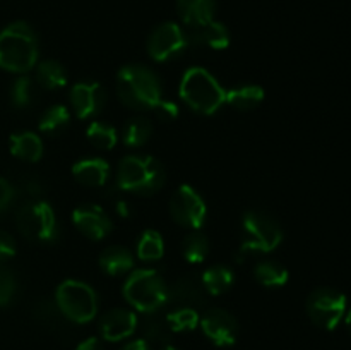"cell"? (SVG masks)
<instances>
[{
  "label": "cell",
  "mask_w": 351,
  "mask_h": 350,
  "mask_svg": "<svg viewBox=\"0 0 351 350\" xmlns=\"http://www.w3.org/2000/svg\"><path fill=\"white\" fill-rule=\"evenodd\" d=\"M10 153L16 158L24 161H38L43 156V143H41L40 136L29 130L24 132H17L10 137Z\"/></svg>",
  "instance_id": "21"
},
{
  "label": "cell",
  "mask_w": 351,
  "mask_h": 350,
  "mask_svg": "<svg viewBox=\"0 0 351 350\" xmlns=\"http://www.w3.org/2000/svg\"><path fill=\"white\" fill-rule=\"evenodd\" d=\"M117 95L132 110H153L161 100V82L151 69L125 65L117 74Z\"/></svg>",
  "instance_id": "2"
},
{
  "label": "cell",
  "mask_w": 351,
  "mask_h": 350,
  "mask_svg": "<svg viewBox=\"0 0 351 350\" xmlns=\"http://www.w3.org/2000/svg\"><path fill=\"white\" fill-rule=\"evenodd\" d=\"M170 213L178 225L199 230L206 222L208 208L204 199L191 185H180L170 199Z\"/></svg>",
  "instance_id": "11"
},
{
  "label": "cell",
  "mask_w": 351,
  "mask_h": 350,
  "mask_svg": "<svg viewBox=\"0 0 351 350\" xmlns=\"http://www.w3.org/2000/svg\"><path fill=\"white\" fill-rule=\"evenodd\" d=\"M10 98L17 108H26L34 102V82L27 75H21L12 82Z\"/></svg>",
  "instance_id": "32"
},
{
  "label": "cell",
  "mask_w": 351,
  "mask_h": 350,
  "mask_svg": "<svg viewBox=\"0 0 351 350\" xmlns=\"http://www.w3.org/2000/svg\"><path fill=\"white\" fill-rule=\"evenodd\" d=\"M171 292H173V297L177 299V302H180L182 305H187V307L204 304L206 294H208L199 275H185V277L178 278Z\"/></svg>",
  "instance_id": "20"
},
{
  "label": "cell",
  "mask_w": 351,
  "mask_h": 350,
  "mask_svg": "<svg viewBox=\"0 0 351 350\" xmlns=\"http://www.w3.org/2000/svg\"><path fill=\"white\" fill-rule=\"evenodd\" d=\"M38 38L27 23L17 21L0 31V67L14 74L31 71L38 62Z\"/></svg>",
  "instance_id": "1"
},
{
  "label": "cell",
  "mask_w": 351,
  "mask_h": 350,
  "mask_svg": "<svg viewBox=\"0 0 351 350\" xmlns=\"http://www.w3.org/2000/svg\"><path fill=\"white\" fill-rule=\"evenodd\" d=\"M345 325H346V329H348V333H350V335H351V309H350L348 312H346Z\"/></svg>",
  "instance_id": "40"
},
{
  "label": "cell",
  "mask_w": 351,
  "mask_h": 350,
  "mask_svg": "<svg viewBox=\"0 0 351 350\" xmlns=\"http://www.w3.org/2000/svg\"><path fill=\"white\" fill-rule=\"evenodd\" d=\"M36 81L45 89H60L67 84V72L57 60H43L36 67Z\"/></svg>",
  "instance_id": "25"
},
{
  "label": "cell",
  "mask_w": 351,
  "mask_h": 350,
  "mask_svg": "<svg viewBox=\"0 0 351 350\" xmlns=\"http://www.w3.org/2000/svg\"><path fill=\"white\" fill-rule=\"evenodd\" d=\"M165 168L149 154H129L123 158L117 172V184L122 191L139 196H151L165 184Z\"/></svg>",
  "instance_id": "3"
},
{
  "label": "cell",
  "mask_w": 351,
  "mask_h": 350,
  "mask_svg": "<svg viewBox=\"0 0 351 350\" xmlns=\"http://www.w3.org/2000/svg\"><path fill=\"white\" fill-rule=\"evenodd\" d=\"M153 112L156 113V117L160 120H173V119H177V115H178V106L175 105L173 102H170V100H163L161 98L160 102L156 103V105H154V108H153Z\"/></svg>",
  "instance_id": "35"
},
{
  "label": "cell",
  "mask_w": 351,
  "mask_h": 350,
  "mask_svg": "<svg viewBox=\"0 0 351 350\" xmlns=\"http://www.w3.org/2000/svg\"><path fill=\"white\" fill-rule=\"evenodd\" d=\"M189 45L185 30L175 23H163L147 38V54L156 62H170L180 57Z\"/></svg>",
  "instance_id": "10"
},
{
  "label": "cell",
  "mask_w": 351,
  "mask_h": 350,
  "mask_svg": "<svg viewBox=\"0 0 351 350\" xmlns=\"http://www.w3.org/2000/svg\"><path fill=\"white\" fill-rule=\"evenodd\" d=\"M106 103V91L99 82L82 81L71 89V105L79 119L98 115Z\"/></svg>",
  "instance_id": "13"
},
{
  "label": "cell",
  "mask_w": 351,
  "mask_h": 350,
  "mask_svg": "<svg viewBox=\"0 0 351 350\" xmlns=\"http://www.w3.org/2000/svg\"><path fill=\"white\" fill-rule=\"evenodd\" d=\"M161 350H178V349H177V347H173V345H165Z\"/></svg>",
  "instance_id": "41"
},
{
  "label": "cell",
  "mask_w": 351,
  "mask_h": 350,
  "mask_svg": "<svg viewBox=\"0 0 351 350\" xmlns=\"http://www.w3.org/2000/svg\"><path fill=\"white\" fill-rule=\"evenodd\" d=\"M144 329H146V335L154 340H167L168 333L171 331L170 326H168L167 323V318H165L163 321L156 318H151L149 321H146V328Z\"/></svg>",
  "instance_id": "34"
},
{
  "label": "cell",
  "mask_w": 351,
  "mask_h": 350,
  "mask_svg": "<svg viewBox=\"0 0 351 350\" xmlns=\"http://www.w3.org/2000/svg\"><path fill=\"white\" fill-rule=\"evenodd\" d=\"M55 305L69 321L86 325L98 312V295L84 281L65 280L55 292Z\"/></svg>",
  "instance_id": "6"
},
{
  "label": "cell",
  "mask_w": 351,
  "mask_h": 350,
  "mask_svg": "<svg viewBox=\"0 0 351 350\" xmlns=\"http://www.w3.org/2000/svg\"><path fill=\"white\" fill-rule=\"evenodd\" d=\"M165 254L163 237L156 230H146L137 242V256L143 261H158Z\"/></svg>",
  "instance_id": "29"
},
{
  "label": "cell",
  "mask_w": 351,
  "mask_h": 350,
  "mask_svg": "<svg viewBox=\"0 0 351 350\" xmlns=\"http://www.w3.org/2000/svg\"><path fill=\"white\" fill-rule=\"evenodd\" d=\"M199 321H201V318H199L197 311L194 307H187V305H182L167 316L168 326L175 333L192 331V329L197 328Z\"/></svg>",
  "instance_id": "31"
},
{
  "label": "cell",
  "mask_w": 351,
  "mask_h": 350,
  "mask_svg": "<svg viewBox=\"0 0 351 350\" xmlns=\"http://www.w3.org/2000/svg\"><path fill=\"white\" fill-rule=\"evenodd\" d=\"M72 175L86 187H101L108 180L110 167L101 158H86L72 167Z\"/></svg>",
  "instance_id": "17"
},
{
  "label": "cell",
  "mask_w": 351,
  "mask_h": 350,
  "mask_svg": "<svg viewBox=\"0 0 351 350\" xmlns=\"http://www.w3.org/2000/svg\"><path fill=\"white\" fill-rule=\"evenodd\" d=\"M75 350H103V343L98 336H89V338L82 340Z\"/></svg>",
  "instance_id": "38"
},
{
  "label": "cell",
  "mask_w": 351,
  "mask_h": 350,
  "mask_svg": "<svg viewBox=\"0 0 351 350\" xmlns=\"http://www.w3.org/2000/svg\"><path fill=\"white\" fill-rule=\"evenodd\" d=\"M189 38V43L197 45V47L211 48V50H223L230 45V31L219 21H209V23L199 24V26L187 27L185 30Z\"/></svg>",
  "instance_id": "16"
},
{
  "label": "cell",
  "mask_w": 351,
  "mask_h": 350,
  "mask_svg": "<svg viewBox=\"0 0 351 350\" xmlns=\"http://www.w3.org/2000/svg\"><path fill=\"white\" fill-rule=\"evenodd\" d=\"M14 198H16V189L12 187L10 182L0 177V213L5 211L10 205H12Z\"/></svg>",
  "instance_id": "37"
},
{
  "label": "cell",
  "mask_w": 351,
  "mask_h": 350,
  "mask_svg": "<svg viewBox=\"0 0 351 350\" xmlns=\"http://www.w3.org/2000/svg\"><path fill=\"white\" fill-rule=\"evenodd\" d=\"M137 329V316L130 309L115 307L99 319V333L106 342H122L130 338Z\"/></svg>",
  "instance_id": "15"
},
{
  "label": "cell",
  "mask_w": 351,
  "mask_h": 350,
  "mask_svg": "<svg viewBox=\"0 0 351 350\" xmlns=\"http://www.w3.org/2000/svg\"><path fill=\"white\" fill-rule=\"evenodd\" d=\"M209 240L199 230H192L185 235V239L182 240V254H184L185 261L192 264H199L208 257L209 254Z\"/></svg>",
  "instance_id": "26"
},
{
  "label": "cell",
  "mask_w": 351,
  "mask_h": 350,
  "mask_svg": "<svg viewBox=\"0 0 351 350\" xmlns=\"http://www.w3.org/2000/svg\"><path fill=\"white\" fill-rule=\"evenodd\" d=\"M16 223L19 232L31 242H53L58 235V222L53 208L45 201L26 202L17 211Z\"/></svg>",
  "instance_id": "8"
},
{
  "label": "cell",
  "mask_w": 351,
  "mask_h": 350,
  "mask_svg": "<svg viewBox=\"0 0 351 350\" xmlns=\"http://www.w3.org/2000/svg\"><path fill=\"white\" fill-rule=\"evenodd\" d=\"M153 132V126L144 117H134L129 122L123 126L122 130V141L125 146L129 148H139L147 143Z\"/></svg>",
  "instance_id": "27"
},
{
  "label": "cell",
  "mask_w": 351,
  "mask_h": 350,
  "mask_svg": "<svg viewBox=\"0 0 351 350\" xmlns=\"http://www.w3.org/2000/svg\"><path fill=\"white\" fill-rule=\"evenodd\" d=\"M283 242V230L280 223L264 211H247L242 218V244L243 254H266L278 249Z\"/></svg>",
  "instance_id": "7"
},
{
  "label": "cell",
  "mask_w": 351,
  "mask_h": 350,
  "mask_svg": "<svg viewBox=\"0 0 351 350\" xmlns=\"http://www.w3.org/2000/svg\"><path fill=\"white\" fill-rule=\"evenodd\" d=\"M120 350H151V347L144 338H137V340H130V342H127L125 345L120 347Z\"/></svg>",
  "instance_id": "39"
},
{
  "label": "cell",
  "mask_w": 351,
  "mask_h": 350,
  "mask_svg": "<svg viewBox=\"0 0 351 350\" xmlns=\"http://www.w3.org/2000/svg\"><path fill=\"white\" fill-rule=\"evenodd\" d=\"M254 277L259 281L263 287L267 288H280L287 285L288 281V270L283 264L276 263V261L264 259L256 264L254 268Z\"/></svg>",
  "instance_id": "24"
},
{
  "label": "cell",
  "mask_w": 351,
  "mask_h": 350,
  "mask_svg": "<svg viewBox=\"0 0 351 350\" xmlns=\"http://www.w3.org/2000/svg\"><path fill=\"white\" fill-rule=\"evenodd\" d=\"M180 98L201 115H213L226 102V91L215 75L202 67H192L180 81Z\"/></svg>",
  "instance_id": "4"
},
{
  "label": "cell",
  "mask_w": 351,
  "mask_h": 350,
  "mask_svg": "<svg viewBox=\"0 0 351 350\" xmlns=\"http://www.w3.org/2000/svg\"><path fill=\"white\" fill-rule=\"evenodd\" d=\"M177 10L187 27L215 19L216 0H177Z\"/></svg>",
  "instance_id": "18"
},
{
  "label": "cell",
  "mask_w": 351,
  "mask_h": 350,
  "mask_svg": "<svg viewBox=\"0 0 351 350\" xmlns=\"http://www.w3.org/2000/svg\"><path fill=\"white\" fill-rule=\"evenodd\" d=\"M17 283L14 275L7 268L0 266V305H7L14 299Z\"/></svg>",
  "instance_id": "33"
},
{
  "label": "cell",
  "mask_w": 351,
  "mask_h": 350,
  "mask_svg": "<svg viewBox=\"0 0 351 350\" xmlns=\"http://www.w3.org/2000/svg\"><path fill=\"white\" fill-rule=\"evenodd\" d=\"M71 122V113L64 105H53L43 112L40 119V130L45 134H58Z\"/></svg>",
  "instance_id": "28"
},
{
  "label": "cell",
  "mask_w": 351,
  "mask_h": 350,
  "mask_svg": "<svg viewBox=\"0 0 351 350\" xmlns=\"http://www.w3.org/2000/svg\"><path fill=\"white\" fill-rule=\"evenodd\" d=\"M346 312V295L336 288H315L307 299V314L315 326L335 329Z\"/></svg>",
  "instance_id": "9"
},
{
  "label": "cell",
  "mask_w": 351,
  "mask_h": 350,
  "mask_svg": "<svg viewBox=\"0 0 351 350\" xmlns=\"http://www.w3.org/2000/svg\"><path fill=\"white\" fill-rule=\"evenodd\" d=\"M72 222L79 232L91 240H101L112 232L113 223L103 208L96 205H81L72 211Z\"/></svg>",
  "instance_id": "14"
},
{
  "label": "cell",
  "mask_w": 351,
  "mask_h": 350,
  "mask_svg": "<svg viewBox=\"0 0 351 350\" xmlns=\"http://www.w3.org/2000/svg\"><path fill=\"white\" fill-rule=\"evenodd\" d=\"M206 338L216 347H232L239 338V323L225 309H209L199 321Z\"/></svg>",
  "instance_id": "12"
},
{
  "label": "cell",
  "mask_w": 351,
  "mask_h": 350,
  "mask_svg": "<svg viewBox=\"0 0 351 350\" xmlns=\"http://www.w3.org/2000/svg\"><path fill=\"white\" fill-rule=\"evenodd\" d=\"M16 256V240L10 233L0 230V263Z\"/></svg>",
  "instance_id": "36"
},
{
  "label": "cell",
  "mask_w": 351,
  "mask_h": 350,
  "mask_svg": "<svg viewBox=\"0 0 351 350\" xmlns=\"http://www.w3.org/2000/svg\"><path fill=\"white\" fill-rule=\"evenodd\" d=\"M123 297L136 311L154 314L170 299L163 277L154 270H136L123 283Z\"/></svg>",
  "instance_id": "5"
},
{
  "label": "cell",
  "mask_w": 351,
  "mask_h": 350,
  "mask_svg": "<svg viewBox=\"0 0 351 350\" xmlns=\"http://www.w3.org/2000/svg\"><path fill=\"white\" fill-rule=\"evenodd\" d=\"M86 136H88L89 143L95 148H98V150H112L117 144V141H119L115 127L103 122L89 124L88 130H86Z\"/></svg>",
  "instance_id": "30"
},
{
  "label": "cell",
  "mask_w": 351,
  "mask_h": 350,
  "mask_svg": "<svg viewBox=\"0 0 351 350\" xmlns=\"http://www.w3.org/2000/svg\"><path fill=\"white\" fill-rule=\"evenodd\" d=\"M264 102V89L257 84H243L226 91V103L240 112L257 108Z\"/></svg>",
  "instance_id": "22"
},
{
  "label": "cell",
  "mask_w": 351,
  "mask_h": 350,
  "mask_svg": "<svg viewBox=\"0 0 351 350\" xmlns=\"http://www.w3.org/2000/svg\"><path fill=\"white\" fill-rule=\"evenodd\" d=\"M99 268L110 277H120L134 268V256L122 246H110L99 254Z\"/></svg>",
  "instance_id": "19"
},
{
  "label": "cell",
  "mask_w": 351,
  "mask_h": 350,
  "mask_svg": "<svg viewBox=\"0 0 351 350\" xmlns=\"http://www.w3.org/2000/svg\"><path fill=\"white\" fill-rule=\"evenodd\" d=\"M201 280L209 295H221L232 288L235 275L225 264H216V266L208 268L201 275Z\"/></svg>",
  "instance_id": "23"
}]
</instances>
